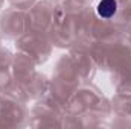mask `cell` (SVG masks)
<instances>
[{
    "label": "cell",
    "mask_w": 131,
    "mask_h": 129,
    "mask_svg": "<svg viewBox=\"0 0 131 129\" xmlns=\"http://www.w3.org/2000/svg\"><path fill=\"white\" fill-rule=\"evenodd\" d=\"M117 11L116 0H101L98 5V14L102 18H111Z\"/></svg>",
    "instance_id": "6da1fadb"
}]
</instances>
